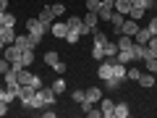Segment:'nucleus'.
<instances>
[{
  "label": "nucleus",
  "instance_id": "25",
  "mask_svg": "<svg viewBox=\"0 0 157 118\" xmlns=\"http://www.w3.org/2000/svg\"><path fill=\"white\" fill-rule=\"evenodd\" d=\"M32 79H34V73L29 68H21L18 71V84H32Z\"/></svg>",
  "mask_w": 157,
  "mask_h": 118
},
{
  "label": "nucleus",
  "instance_id": "8",
  "mask_svg": "<svg viewBox=\"0 0 157 118\" xmlns=\"http://www.w3.org/2000/svg\"><path fill=\"white\" fill-rule=\"evenodd\" d=\"M113 13H115V8H113V0H102V6H100V21H110Z\"/></svg>",
  "mask_w": 157,
  "mask_h": 118
},
{
  "label": "nucleus",
  "instance_id": "10",
  "mask_svg": "<svg viewBox=\"0 0 157 118\" xmlns=\"http://www.w3.org/2000/svg\"><path fill=\"white\" fill-rule=\"evenodd\" d=\"M149 37H152L149 29H147V26H139V29H136V34H134V45H147Z\"/></svg>",
  "mask_w": 157,
  "mask_h": 118
},
{
  "label": "nucleus",
  "instance_id": "35",
  "mask_svg": "<svg viewBox=\"0 0 157 118\" xmlns=\"http://www.w3.org/2000/svg\"><path fill=\"white\" fill-rule=\"evenodd\" d=\"M84 6H86V11H92V13H100V6H102V0H86Z\"/></svg>",
  "mask_w": 157,
  "mask_h": 118
},
{
  "label": "nucleus",
  "instance_id": "37",
  "mask_svg": "<svg viewBox=\"0 0 157 118\" xmlns=\"http://www.w3.org/2000/svg\"><path fill=\"white\" fill-rule=\"evenodd\" d=\"M73 102H78V105H81V102H84L86 100V89H73Z\"/></svg>",
  "mask_w": 157,
  "mask_h": 118
},
{
  "label": "nucleus",
  "instance_id": "1",
  "mask_svg": "<svg viewBox=\"0 0 157 118\" xmlns=\"http://www.w3.org/2000/svg\"><path fill=\"white\" fill-rule=\"evenodd\" d=\"M55 92H52V87H39L37 95H34V108L37 110H42V108H50L52 102H55Z\"/></svg>",
  "mask_w": 157,
  "mask_h": 118
},
{
  "label": "nucleus",
  "instance_id": "2",
  "mask_svg": "<svg viewBox=\"0 0 157 118\" xmlns=\"http://www.w3.org/2000/svg\"><path fill=\"white\" fill-rule=\"evenodd\" d=\"M26 32L32 34V37H37V39H42L47 32H50V26H45V24L39 21V18H29L26 21Z\"/></svg>",
  "mask_w": 157,
  "mask_h": 118
},
{
  "label": "nucleus",
  "instance_id": "33",
  "mask_svg": "<svg viewBox=\"0 0 157 118\" xmlns=\"http://www.w3.org/2000/svg\"><path fill=\"white\" fill-rule=\"evenodd\" d=\"M118 87H121V79H113V76L105 79V89H107V92H115Z\"/></svg>",
  "mask_w": 157,
  "mask_h": 118
},
{
  "label": "nucleus",
  "instance_id": "30",
  "mask_svg": "<svg viewBox=\"0 0 157 118\" xmlns=\"http://www.w3.org/2000/svg\"><path fill=\"white\" fill-rule=\"evenodd\" d=\"M21 63H24V68H29L34 63V50H21Z\"/></svg>",
  "mask_w": 157,
  "mask_h": 118
},
{
  "label": "nucleus",
  "instance_id": "32",
  "mask_svg": "<svg viewBox=\"0 0 157 118\" xmlns=\"http://www.w3.org/2000/svg\"><path fill=\"white\" fill-rule=\"evenodd\" d=\"M78 37H81V32H76V29H68L66 42H68V45H76V42H78Z\"/></svg>",
  "mask_w": 157,
  "mask_h": 118
},
{
  "label": "nucleus",
  "instance_id": "7",
  "mask_svg": "<svg viewBox=\"0 0 157 118\" xmlns=\"http://www.w3.org/2000/svg\"><path fill=\"white\" fill-rule=\"evenodd\" d=\"M81 18H84V24H86V29H89V34L94 32V29H100V13H92V11H86Z\"/></svg>",
  "mask_w": 157,
  "mask_h": 118
},
{
  "label": "nucleus",
  "instance_id": "52",
  "mask_svg": "<svg viewBox=\"0 0 157 118\" xmlns=\"http://www.w3.org/2000/svg\"><path fill=\"white\" fill-rule=\"evenodd\" d=\"M113 3H115V0H113Z\"/></svg>",
  "mask_w": 157,
  "mask_h": 118
},
{
  "label": "nucleus",
  "instance_id": "49",
  "mask_svg": "<svg viewBox=\"0 0 157 118\" xmlns=\"http://www.w3.org/2000/svg\"><path fill=\"white\" fill-rule=\"evenodd\" d=\"M144 3H147V8H149V6H152V3H155V0H144Z\"/></svg>",
  "mask_w": 157,
  "mask_h": 118
},
{
  "label": "nucleus",
  "instance_id": "18",
  "mask_svg": "<svg viewBox=\"0 0 157 118\" xmlns=\"http://www.w3.org/2000/svg\"><path fill=\"white\" fill-rule=\"evenodd\" d=\"M139 84L149 89V87H155V84H157V76H155L152 71H147V73H141V76H139Z\"/></svg>",
  "mask_w": 157,
  "mask_h": 118
},
{
  "label": "nucleus",
  "instance_id": "26",
  "mask_svg": "<svg viewBox=\"0 0 157 118\" xmlns=\"http://www.w3.org/2000/svg\"><path fill=\"white\" fill-rule=\"evenodd\" d=\"M92 37H94V45L105 47V42H107V34L102 32V29H94V32H92Z\"/></svg>",
  "mask_w": 157,
  "mask_h": 118
},
{
  "label": "nucleus",
  "instance_id": "47",
  "mask_svg": "<svg viewBox=\"0 0 157 118\" xmlns=\"http://www.w3.org/2000/svg\"><path fill=\"white\" fill-rule=\"evenodd\" d=\"M131 6H141V8H147V3H144V0H131Z\"/></svg>",
  "mask_w": 157,
  "mask_h": 118
},
{
  "label": "nucleus",
  "instance_id": "29",
  "mask_svg": "<svg viewBox=\"0 0 157 118\" xmlns=\"http://www.w3.org/2000/svg\"><path fill=\"white\" fill-rule=\"evenodd\" d=\"M58 61H60V55H58L55 50H47V53H45V63H47L50 68H52V66H58Z\"/></svg>",
  "mask_w": 157,
  "mask_h": 118
},
{
  "label": "nucleus",
  "instance_id": "23",
  "mask_svg": "<svg viewBox=\"0 0 157 118\" xmlns=\"http://www.w3.org/2000/svg\"><path fill=\"white\" fill-rule=\"evenodd\" d=\"M123 21H126V16H123V13H113V18H110V24H113V32H115V34H121V26H123Z\"/></svg>",
  "mask_w": 157,
  "mask_h": 118
},
{
  "label": "nucleus",
  "instance_id": "28",
  "mask_svg": "<svg viewBox=\"0 0 157 118\" xmlns=\"http://www.w3.org/2000/svg\"><path fill=\"white\" fill-rule=\"evenodd\" d=\"M118 55V42H105V58H115Z\"/></svg>",
  "mask_w": 157,
  "mask_h": 118
},
{
  "label": "nucleus",
  "instance_id": "42",
  "mask_svg": "<svg viewBox=\"0 0 157 118\" xmlns=\"http://www.w3.org/2000/svg\"><path fill=\"white\" fill-rule=\"evenodd\" d=\"M52 71H55L58 76H63V73H66V63H63V61H58V66H52Z\"/></svg>",
  "mask_w": 157,
  "mask_h": 118
},
{
  "label": "nucleus",
  "instance_id": "22",
  "mask_svg": "<svg viewBox=\"0 0 157 118\" xmlns=\"http://www.w3.org/2000/svg\"><path fill=\"white\" fill-rule=\"evenodd\" d=\"M0 26H16V16L11 11H0Z\"/></svg>",
  "mask_w": 157,
  "mask_h": 118
},
{
  "label": "nucleus",
  "instance_id": "48",
  "mask_svg": "<svg viewBox=\"0 0 157 118\" xmlns=\"http://www.w3.org/2000/svg\"><path fill=\"white\" fill-rule=\"evenodd\" d=\"M0 11H8V0H0Z\"/></svg>",
  "mask_w": 157,
  "mask_h": 118
},
{
  "label": "nucleus",
  "instance_id": "13",
  "mask_svg": "<svg viewBox=\"0 0 157 118\" xmlns=\"http://www.w3.org/2000/svg\"><path fill=\"white\" fill-rule=\"evenodd\" d=\"M0 39H3L6 45H13V39H16V29H13V26H0Z\"/></svg>",
  "mask_w": 157,
  "mask_h": 118
},
{
  "label": "nucleus",
  "instance_id": "43",
  "mask_svg": "<svg viewBox=\"0 0 157 118\" xmlns=\"http://www.w3.org/2000/svg\"><path fill=\"white\" fill-rule=\"evenodd\" d=\"M8 68H11V63H8V61H6V58H0V73H6V71H8Z\"/></svg>",
  "mask_w": 157,
  "mask_h": 118
},
{
  "label": "nucleus",
  "instance_id": "27",
  "mask_svg": "<svg viewBox=\"0 0 157 118\" xmlns=\"http://www.w3.org/2000/svg\"><path fill=\"white\" fill-rule=\"evenodd\" d=\"M144 11L147 8H141V6H134L128 11V18H134V21H141V18H144Z\"/></svg>",
  "mask_w": 157,
  "mask_h": 118
},
{
  "label": "nucleus",
  "instance_id": "3",
  "mask_svg": "<svg viewBox=\"0 0 157 118\" xmlns=\"http://www.w3.org/2000/svg\"><path fill=\"white\" fill-rule=\"evenodd\" d=\"M34 95H37V89H34L32 84H21V89H18V100H21L24 108H34Z\"/></svg>",
  "mask_w": 157,
  "mask_h": 118
},
{
  "label": "nucleus",
  "instance_id": "50",
  "mask_svg": "<svg viewBox=\"0 0 157 118\" xmlns=\"http://www.w3.org/2000/svg\"><path fill=\"white\" fill-rule=\"evenodd\" d=\"M58 3H63V0H58Z\"/></svg>",
  "mask_w": 157,
  "mask_h": 118
},
{
  "label": "nucleus",
  "instance_id": "14",
  "mask_svg": "<svg viewBox=\"0 0 157 118\" xmlns=\"http://www.w3.org/2000/svg\"><path fill=\"white\" fill-rule=\"evenodd\" d=\"M37 18L45 24V26H52V21H55V13L50 11V6H45L42 11H39V16H37Z\"/></svg>",
  "mask_w": 157,
  "mask_h": 118
},
{
  "label": "nucleus",
  "instance_id": "12",
  "mask_svg": "<svg viewBox=\"0 0 157 118\" xmlns=\"http://www.w3.org/2000/svg\"><path fill=\"white\" fill-rule=\"evenodd\" d=\"M136 29H139V21H134V18H128V16H126L123 26H121V34H128V37H134V34H136Z\"/></svg>",
  "mask_w": 157,
  "mask_h": 118
},
{
  "label": "nucleus",
  "instance_id": "34",
  "mask_svg": "<svg viewBox=\"0 0 157 118\" xmlns=\"http://www.w3.org/2000/svg\"><path fill=\"white\" fill-rule=\"evenodd\" d=\"M50 11L55 13V18H60V16H66V6H63V3H58V0H55V6H50Z\"/></svg>",
  "mask_w": 157,
  "mask_h": 118
},
{
  "label": "nucleus",
  "instance_id": "36",
  "mask_svg": "<svg viewBox=\"0 0 157 118\" xmlns=\"http://www.w3.org/2000/svg\"><path fill=\"white\" fill-rule=\"evenodd\" d=\"M92 58H94V61H105V47L94 45V47H92Z\"/></svg>",
  "mask_w": 157,
  "mask_h": 118
},
{
  "label": "nucleus",
  "instance_id": "39",
  "mask_svg": "<svg viewBox=\"0 0 157 118\" xmlns=\"http://www.w3.org/2000/svg\"><path fill=\"white\" fill-rule=\"evenodd\" d=\"M147 45H149V50H152V55L157 58V34H152V37H149V42H147Z\"/></svg>",
  "mask_w": 157,
  "mask_h": 118
},
{
  "label": "nucleus",
  "instance_id": "15",
  "mask_svg": "<svg viewBox=\"0 0 157 118\" xmlns=\"http://www.w3.org/2000/svg\"><path fill=\"white\" fill-rule=\"evenodd\" d=\"M3 58H6L8 63H13V61H18V58H21V50H18L16 45H8L6 50H3Z\"/></svg>",
  "mask_w": 157,
  "mask_h": 118
},
{
  "label": "nucleus",
  "instance_id": "31",
  "mask_svg": "<svg viewBox=\"0 0 157 118\" xmlns=\"http://www.w3.org/2000/svg\"><path fill=\"white\" fill-rule=\"evenodd\" d=\"M50 87H52V92H55V95H60V92H66V79H63V76H58Z\"/></svg>",
  "mask_w": 157,
  "mask_h": 118
},
{
  "label": "nucleus",
  "instance_id": "41",
  "mask_svg": "<svg viewBox=\"0 0 157 118\" xmlns=\"http://www.w3.org/2000/svg\"><path fill=\"white\" fill-rule=\"evenodd\" d=\"M86 116H89V118H100V116H102V110H100L97 105H92L89 110H86Z\"/></svg>",
  "mask_w": 157,
  "mask_h": 118
},
{
  "label": "nucleus",
  "instance_id": "24",
  "mask_svg": "<svg viewBox=\"0 0 157 118\" xmlns=\"http://www.w3.org/2000/svg\"><path fill=\"white\" fill-rule=\"evenodd\" d=\"M126 71H128V66H123V63L115 61V66H113V79H121V81H123V79H126Z\"/></svg>",
  "mask_w": 157,
  "mask_h": 118
},
{
  "label": "nucleus",
  "instance_id": "11",
  "mask_svg": "<svg viewBox=\"0 0 157 118\" xmlns=\"http://www.w3.org/2000/svg\"><path fill=\"white\" fill-rule=\"evenodd\" d=\"M100 110H102V118H113V113H115V102L107 100V97H102V100H100Z\"/></svg>",
  "mask_w": 157,
  "mask_h": 118
},
{
  "label": "nucleus",
  "instance_id": "16",
  "mask_svg": "<svg viewBox=\"0 0 157 118\" xmlns=\"http://www.w3.org/2000/svg\"><path fill=\"white\" fill-rule=\"evenodd\" d=\"M115 61H118V63H123V66H128V63H134V47H131V50H118Z\"/></svg>",
  "mask_w": 157,
  "mask_h": 118
},
{
  "label": "nucleus",
  "instance_id": "21",
  "mask_svg": "<svg viewBox=\"0 0 157 118\" xmlns=\"http://www.w3.org/2000/svg\"><path fill=\"white\" fill-rule=\"evenodd\" d=\"M113 8H115L118 13H123V16H128V11L134 6H131V0H115V3H113Z\"/></svg>",
  "mask_w": 157,
  "mask_h": 118
},
{
  "label": "nucleus",
  "instance_id": "38",
  "mask_svg": "<svg viewBox=\"0 0 157 118\" xmlns=\"http://www.w3.org/2000/svg\"><path fill=\"white\" fill-rule=\"evenodd\" d=\"M139 76H141L139 68H128V71H126V79H131V81H139Z\"/></svg>",
  "mask_w": 157,
  "mask_h": 118
},
{
  "label": "nucleus",
  "instance_id": "40",
  "mask_svg": "<svg viewBox=\"0 0 157 118\" xmlns=\"http://www.w3.org/2000/svg\"><path fill=\"white\" fill-rule=\"evenodd\" d=\"M144 63H147V71H152V73L157 71V58H147Z\"/></svg>",
  "mask_w": 157,
  "mask_h": 118
},
{
  "label": "nucleus",
  "instance_id": "51",
  "mask_svg": "<svg viewBox=\"0 0 157 118\" xmlns=\"http://www.w3.org/2000/svg\"><path fill=\"white\" fill-rule=\"evenodd\" d=\"M155 76H157V71H155Z\"/></svg>",
  "mask_w": 157,
  "mask_h": 118
},
{
  "label": "nucleus",
  "instance_id": "6",
  "mask_svg": "<svg viewBox=\"0 0 157 118\" xmlns=\"http://www.w3.org/2000/svg\"><path fill=\"white\" fill-rule=\"evenodd\" d=\"M66 24H68V29H76V32H81V34H89V29H86V24H84L81 16H68Z\"/></svg>",
  "mask_w": 157,
  "mask_h": 118
},
{
  "label": "nucleus",
  "instance_id": "4",
  "mask_svg": "<svg viewBox=\"0 0 157 118\" xmlns=\"http://www.w3.org/2000/svg\"><path fill=\"white\" fill-rule=\"evenodd\" d=\"M113 66H115V58H105V61L100 63V68H97V73H100V81H105V79L113 76Z\"/></svg>",
  "mask_w": 157,
  "mask_h": 118
},
{
  "label": "nucleus",
  "instance_id": "45",
  "mask_svg": "<svg viewBox=\"0 0 157 118\" xmlns=\"http://www.w3.org/2000/svg\"><path fill=\"white\" fill-rule=\"evenodd\" d=\"M6 113H8V102H3V100H0V118L6 116Z\"/></svg>",
  "mask_w": 157,
  "mask_h": 118
},
{
  "label": "nucleus",
  "instance_id": "19",
  "mask_svg": "<svg viewBox=\"0 0 157 118\" xmlns=\"http://www.w3.org/2000/svg\"><path fill=\"white\" fill-rule=\"evenodd\" d=\"M134 47V37L128 34H118V50H131Z\"/></svg>",
  "mask_w": 157,
  "mask_h": 118
},
{
  "label": "nucleus",
  "instance_id": "17",
  "mask_svg": "<svg viewBox=\"0 0 157 118\" xmlns=\"http://www.w3.org/2000/svg\"><path fill=\"white\" fill-rule=\"evenodd\" d=\"M131 110H128V102H115V113H113V118H128Z\"/></svg>",
  "mask_w": 157,
  "mask_h": 118
},
{
  "label": "nucleus",
  "instance_id": "9",
  "mask_svg": "<svg viewBox=\"0 0 157 118\" xmlns=\"http://www.w3.org/2000/svg\"><path fill=\"white\" fill-rule=\"evenodd\" d=\"M147 58H155L149 45H134V61H147Z\"/></svg>",
  "mask_w": 157,
  "mask_h": 118
},
{
  "label": "nucleus",
  "instance_id": "44",
  "mask_svg": "<svg viewBox=\"0 0 157 118\" xmlns=\"http://www.w3.org/2000/svg\"><path fill=\"white\" fill-rule=\"evenodd\" d=\"M147 29H149V32H152V34H157V18H152V21H149V24H147Z\"/></svg>",
  "mask_w": 157,
  "mask_h": 118
},
{
  "label": "nucleus",
  "instance_id": "20",
  "mask_svg": "<svg viewBox=\"0 0 157 118\" xmlns=\"http://www.w3.org/2000/svg\"><path fill=\"white\" fill-rule=\"evenodd\" d=\"M86 100L94 102V105H100V100H102V89H100V87H89V89H86Z\"/></svg>",
  "mask_w": 157,
  "mask_h": 118
},
{
  "label": "nucleus",
  "instance_id": "5",
  "mask_svg": "<svg viewBox=\"0 0 157 118\" xmlns=\"http://www.w3.org/2000/svg\"><path fill=\"white\" fill-rule=\"evenodd\" d=\"M50 34H52L55 39H66V34H68V24L60 21V18H55V21H52V26H50Z\"/></svg>",
  "mask_w": 157,
  "mask_h": 118
},
{
  "label": "nucleus",
  "instance_id": "46",
  "mask_svg": "<svg viewBox=\"0 0 157 118\" xmlns=\"http://www.w3.org/2000/svg\"><path fill=\"white\" fill-rule=\"evenodd\" d=\"M32 87H34V89H39V87H42V79L34 76V79H32Z\"/></svg>",
  "mask_w": 157,
  "mask_h": 118
}]
</instances>
